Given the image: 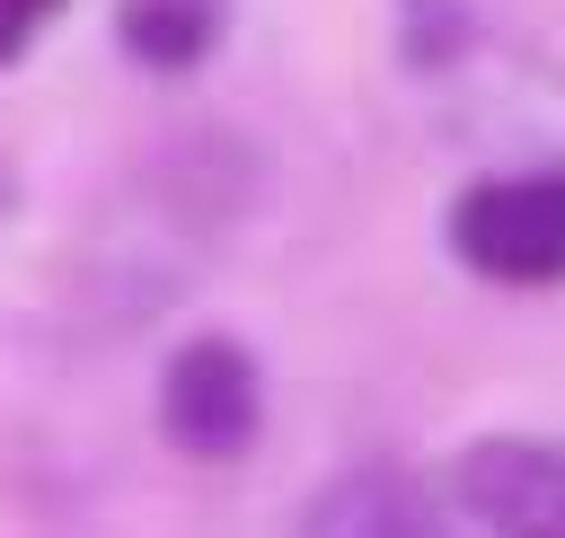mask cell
Listing matches in <instances>:
<instances>
[{"mask_svg": "<svg viewBox=\"0 0 565 538\" xmlns=\"http://www.w3.org/2000/svg\"><path fill=\"white\" fill-rule=\"evenodd\" d=\"M450 256L477 282H565V168H521V176H477L450 203Z\"/></svg>", "mask_w": 565, "mask_h": 538, "instance_id": "cell-1", "label": "cell"}, {"mask_svg": "<svg viewBox=\"0 0 565 538\" xmlns=\"http://www.w3.org/2000/svg\"><path fill=\"white\" fill-rule=\"evenodd\" d=\"M159 432L221 467V459H247L256 432H265V370L238 335H185L168 362H159Z\"/></svg>", "mask_w": 565, "mask_h": 538, "instance_id": "cell-2", "label": "cell"}, {"mask_svg": "<svg viewBox=\"0 0 565 538\" xmlns=\"http://www.w3.org/2000/svg\"><path fill=\"white\" fill-rule=\"evenodd\" d=\"M459 512L486 538H565V441L539 432H486L450 467Z\"/></svg>", "mask_w": 565, "mask_h": 538, "instance_id": "cell-3", "label": "cell"}, {"mask_svg": "<svg viewBox=\"0 0 565 538\" xmlns=\"http://www.w3.org/2000/svg\"><path fill=\"white\" fill-rule=\"evenodd\" d=\"M291 538H450V520L433 512V494H424L406 467L371 459V467L327 476V485L309 494V512H300Z\"/></svg>", "mask_w": 565, "mask_h": 538, "instance_id": "cell-4", "label": "cell"}, {"mask_svg": "<svg viewBox=\"0 0 565 538\" xmlns=\"http://www.w3.org/2000/svg\"><path fill=\"white\" fill-rule=\"evenodd\" d=\"M230 26V0H115V44L141 71H194Z\"/></svg>", "mask_w": 565, "mask_h": 538, "instance_id": "cell-5", "label": "cell"}, {"mask_svg": "<svg viewBox=\"0 0 565 538\" xmlns=\"http://www.w3.org/2000/svg\"><path fill=\"white\" fill-rule=\"evenodd\" d=\"M477 44V9L468 0H397V53L415 71H450Z\"/></svg>", "mask_w": 565, "mask_h": 538, "instance_id": "cell-6", "label": "cell"}, {"mask_svg": "<svg viewBox=\"0 0 565 538\" xmlns=\"http://www.w3.org/2000/svg\"><path fill=\"white\" fill-rule=\"evenodd\" d=\"M53 18H62V0H0V71H9V62H18Z\"/></svg>", "mask_w": 565, "mask_h": 538, "instance_id": "cell-7", "label": "cell"}]
</instances>
